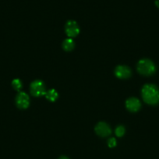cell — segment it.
Listing matches in <instances>:
<instances>
[{"instance_id":"cell-1","label":"cell","mask_w":159,"mask_h":159,"mask_svg":"<svg viewBox=\"0 0 159 159\" xmlns=\"http://www.w3.org/2000/svg\"><path fill=\"white\" fill-rule=\"evenodd\" d=\"M141 95L145 103L150 105L159 104V89L156 85L148 84L143 87Z\"/></svg>"},{"instance_id":"cell-2","label":"cell","mask_w":159,"mask_h":159,"mask_svg":"<svg viewBox=\"0 0 159 159\" xmlns=\"http://www.w3.org/2000/svg\"><path fill=\"white\" fill-rule=\"evenodd\" d=\"M137 71L143 76H151L156 72L155 64L151 59H140L137 65Z\"/></svg>"},{"instance_id":"cell-3","label":"cell","mask_w":159,"mask_h":159,"mask_svg":"<svg viewBox=\"0 0 159 159\" xmlns=\"http://www.w3.org/2000/svg\"><path fill=\"white\" fill-rule=\"evenodd\" d=\"M30 91L31 95L34 97H41L45 95L47 92L44 82L39 80H36L30 84Z\"/></svg>"},{"instance_id":"cell-4","label":"cell","mask_w":159,"mask_h":159,"mask_svg":"<svg viewBox=\"0 0 159 159\" xmlns=\"http://www.w3.org/2000/svg\"><path fill=\"white\" fill-rule=\"evenodd\" d=\"M65 31L67 36L71 38H75L80 33V27L77 23L75 20L67 21L65 26Z\"/></svg>"},{"instance_id":"cell-5","label":"cell","mask_w":159,"mask_h":159,"mask_svg":"<svg viewBox=\"0 0 159 159\" xmlns=\"http://www.w3.org/2000/svg\"><path fill=\"white\" fill-rule=\"evenodd\" d=\"M16 105L20 109H26L30 105V98L25 92L20 91L16 97Z\"/></svg>"},{"instance_id":"cell-6","label":"cell","mask_w":159,"mask_h":159,"mask_svg":"<svg viewBox=\"0 0 159 159\" xmlns=\"http://www.w3.org/2000/svg\"><path fill=\"white\" fill-rule=\"evenodd\" d=\"M94 130H95V133L98 135L102 137H108L111 133L110 126L107 123H104V122H100V123H98L95 126Z\"/></svg>"},{"instance_id":"cell-7","label":"cell","mask_w":159,"mask_h":159,"mask_svg":"<svg viewBox=\"0 0 159 159\" xmlns=\"http://www.w3.org/2000/svg\"><path fill=\"white\" fill-rule=\"evenodd\" d=\"M132 72L126 66H118L115 70V75L119 79H127L130 77Z\"/></svg>"},{"instance_id":"cell-8","label":"cell","mask_w":159,"mask_h":159,"mask_svg":"<svg viewBox=\"0 0 159 159\" xmlns=\"http://www.w3.org/2000/svg\"><path fill=\"white\" fill-rule=\"evenodd\" d=\"M126 107L128 111L131 112H137L141 108V103L139 99L136 98H130L126 100Z\"/></svg>"},{"instance_id":"cell-9","label":"cell","mask_w":159,"mask_h":159,"mask_svg":"<svg viewBox=\"0 0 159 159\" xmlns=\"http://www.w3.org/2000/svg\"><path fill=\"white\" fill-rule=\"evenodd\" d=\"M75 44L72 38H67L62 42V48L66 52H70L74 48Z\"/></svg>"},{"instance_id":"cell-10","label":"cell","mask_w":159,"mask_h":159,"mask_svg":"<svg viewBox=\"0 0 159 159\" xmlns=\"http://www.w3.org/2000/svg\"><path fill=\"white\" fill-rule=\"evenodd\" d=\"M45 97H46L47 100H48L49 102H54L57 100L58 97H59V94L55 89H51L47 91L46 94H45Z\"/></svg>"},{"instance_id":"cell-11","label":"cell","mask_w":159,"mask_h":159,"mask_svg":"<svg viewBox=\"0 0 159 159\" xmlns=\"http://www.w3.org/2000/svg\"><path fill=\"white\" fill-rule=\"evenodd\" d=\"M12 86L14 88L16 91H20V89L22 88V82L20 81V80L19 79H14L12 81Z\"/></svg>"},{"instance_id":"cell-12","label":"cell","mask_w":159,"mask_h":159,"mask_svg":"<svg viewBox=\"0 0 159 159\" xmlns=\"http://www.w3.org/2000/svg\"><path fill=\"white\" fill-rule=\"evenodd\" d=\"M125 131H126V129H125L124 126H119L118 127H116L115 133H116V135L118 137H121L125 134Z\"/></svg>"},{"instance_id":"cell-13","label":"cell","mask_w":159,"mask_h":159,"mask_svg":"<svg viewBox=\"0 0 159 159\" xmlns=\"http://www.w3.org/2000/svg\"><path fill=\"white\" fill-rule=\"evenodd\" d=\"M116 143H116V140L114 137L110 138L108 141V145L109 148H115V147L116 146Z\"/></svg>"},{"instance_id":"cell-14","label":"cell","mask_w":159,"mask_h":159,"mask_svg":"<svg viewBox=\"0 0 159 159\" xmlns=\"http://www.w3.org/2000/svg\"><path fill=\"white\" fill-rule=\"evenodd\" d=\"M155 6L157 7V8H159V0H156V1H155Z\"/></svg>"},{"instance_id":"cell-15","label":"cell","mask_w":159,"mask_h":159,"mask_svg":"<svg viewBox=\"0 0 159 159\" xmlns=\"http://www.w3.org/2000/svg\"><path fill=\"white\" fill-rule=\"evenodd\" d=\"M59 159H69V158L67 157H66V156H62V157H59Z\"/></svg>"}]
</instances>
